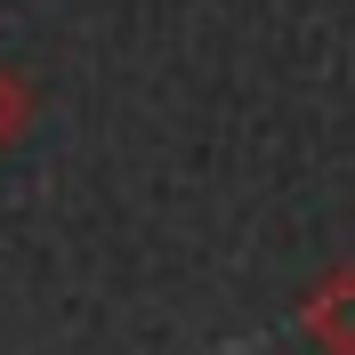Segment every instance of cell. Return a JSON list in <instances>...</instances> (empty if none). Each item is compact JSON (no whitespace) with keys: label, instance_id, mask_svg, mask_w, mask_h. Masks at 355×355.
<instances>
[{"label":"cell","instance_id":"obj_1","mask_svg":"<svg viewBox=\"0 0 355 355\" xmlns=\"http://www.w3.org/2000/svg\"><path fill=\"white\" fill-rule=\"evenodd\" d=\"M299 331H307L315 355H355V259L331 266V275L299 299Z\"/></svg>","mask_w":355,"mask_h":355},{"label":"cell","instance_id":"obj_2","mask_svg":"<svg viewBox=\"0 0 355 355\" xmlns=\"http://www.w3.org/2000/svg\"><path fill=\"white\" fill-rule=\"evenodd\" d=\"M24 130H33V81H24L17 65H0V154H8Z\"/></svg>","mask_w":355,"mask_h":355}]
</instances>
